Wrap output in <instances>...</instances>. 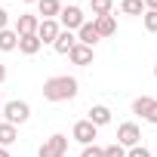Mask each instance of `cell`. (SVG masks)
I'll return each instance as SVG.
<instances>
[{
  "instance_id": "cell-5",
  "label": "cell",
  "mask_w": 157,
  "mask_h": 157,
  "mask_svg": "<svg viewBox=\"0 0 157 157\" xmlns=\"http://www.w3.org/2000/svg\"><path fill=\"white\" fill-rule=\"evenodd\" d=\"M74 142H80V145H96V136H99V126H93L90 120H77L74 129H71Z\"/></svg>"
},
{
  "instance_id": "cell-25",
  "label": "cell",
  "mask_w": 157,
  "mask_h": 157,
  "mask_svg": "<svg viewBox=\"0 0 157 157\" xmlns=\"http://www.w3.org/2000/svg\"><path fill=\"white\" fill-rule=\"evenodd\" d=\"M145 120H148V123H154V126H157V99H154V102H151V108H148V111H145Z\"/></svg>"
},
{
  "instance_id": "cell-1",
  "label": "cell",
  "mask_w": 157,
  "mask_h": 157,
  "mask_svg": "<svg viewBox=\"0 0 157 157\" xmlns=\"http://www.w3.org/2000/svg\"><path fill=\"white\" fill-rule=\"evenodd\" d=\"M74 96H77V77L59 74V77H49L43 83V99L46 102H71Z\"/></svg>"
},
{
  "instance_id": "cell-21",
  "label": "cell",
  "mask_w": 157,
  "mask_h": 157,
  "mask_svg": "<svg viewBox=\"0 0 157 157\" xmlns=\"http://www.w3.org/2000/svg\"><path fill=\"white\" fill-rule=\"evenodd\" d=\"M142 25H145V31L157 34V13H154V10H145V13H142Z\"/></svg>"
},
{
  "instance_id": "cell-7",
  "label": "cell",
  "mask_w": 157,
  "mask_h": 157,
  "mask_svg": "<svg viewBox=\"0 0 157 157\" xmlns=\"http://www.w3.org/2000/svg\"><path fill=\"white\" fill-rule=\"evenodd\" d=\"M59 22L56 19H40V25H37V40L40 43H56V37H59Z\"/></svg>"
},
{
  "instance_id": "cell-27",
  "label": "cell",
  "mask_w": 157,
  "mask_h": 157,
  "mask_svg": "<svg viewBox=\"0 0 157 157\" xmlns=\"http://www.w3.org/2000/svg\"><path fill=\"white\" fill-rule=\"evenodd\" d=\"M142 3H145V10H154L157 13V0H142Z\"/></svg>"
},
{
  "instance_id": "cell-13",
  "label": "cell",
  "mask_w": 157,
  "mask_h": 157,
  "mask_svg": "<svg viewBox=\"0 0 157 157\" xmlns=\"http://www.w3.org/2000/svg\"><path fill=\"white\" fill-rule=\"evenodd\" d=\"M93 25H96L99 37H111V34H117V19H114V13H111V16H99V19H93Z\"/></svg>"
},
{
  "instance_id": "cell-30",
  "label": "cell",
  "mask_w": 157,
  "mask_h": 157,
  "mask_svg": "<svg viewBox=\"0 0 157 157\" xmlns=\"http://www.w3.org/2000/svg\"><path fill=\"white\" fill-rule=\"evenodd\" d=\"M22 3H37V0H22Z\"/></svg>"
},
{
  "instance_id": "cell-6",
  "label": "cell",
  "mask_w": 157,
  "mask_h": 157,
  "mask_svg": "<svg viewBox=\"0 0 157 157\" xmlns=\"http://www.w3.org/2000/svg\"><path fill=\"white\" fill-rule=\"evenodd\" d=\"M139 139H142V129H139L136 123H120V126H117V145H123V148H136Z\"/></svg>"
},
{
  "instance_id": "cell-23",
  "label": "cell",
  "mask_w": 157,
  "mask_h": 157,
  "mask_svg": "<svg viewBox=\"0 0 157 157\" xmlns=\"http://www.w3.org/2000/svg\"><path fill=\"white\" fill-rule=\"evenodd\" d=\"M80 157H102V148H99V145H83Z\"/></svg>"
},
{
  "instance_id": "cell-3",
  "label": "cell",
  "mask_w": 157,
  "mask_h": 157,
  "mask_svg": "<svg viewBox=\"0 0 157 157\" xmlns=\"http://www.w3.org/2000/svg\"><path fill=\"white\" fill-rule=\"evenodd\" d=\"M59 28L62 31H77L83 22H86V16H83V10L80 6H62V13H59Z\"/></svg>"
},
{
  "instance_id": "cell-11",
  "label": "cell",
  "mask_w": 157,
  "mask_h": 157,
  "mask_svg": "<svg viewBox=\"0 0 157 157\" xmlns=\"http://www.w3.org/2000/svg\"><path fill=\"white\" fill-rule=\"evenodd\" d=\"M74 43H77V34H74V31H59V37H56L52 49H56L59 56H68V52L74 49Z\"/></svg>"
},
{
  "instance_id": "cell-20",
  "label": "cell",
  "mask_w": 157,
  "mask_h": 157,
  "mask_svg": "<svg viewBox=\"0 0 157 157\" xmlns=\"http://www.w3.org/2000/svg\"><path fill=\"white\" fill-rule=\"evenodd\" d=\"M151 102H154L151 96H139V99L132 102V114H139V117H145V111L151 108Z\"/></svg>"
},
{
  "instance_id": "cell-28",
  "label": "cell",
  "mask_w": 157,
  "mask_h": 157,
  "mask_svg": "<svg viewBox=\"0 0 157 157\" xmlns=\"http://www.w3.org/2000/svg\"><path fill=\"white\" fill-rule=\"evenodd\" d=\"M3 80H6V65L0 62V83H3Z\"/></svg>"
},
{
  "instance_id": "cell-29",
  "label": "cell",
  "mask_w": 157,
  "mask_h": 157,
  "mask_svg": "<svg viewBox=\"0 0 157 157\" xmlns=\"http://www.w3.org/2000/svg\"><path fill=\"white\" fill-rule=\"evenodd\" d=\"M0 157H13V154H10V151H6V148H0Z\"/></svg>"
},
{
  "instance_id": "cell-8",
  "label": "cell",
  "mask_w": 157,
  "mask_h": 157,
  "mask_svg": "<svg viewBox=\"0 0 157 157\" xmlns=\"http://www.w3.org/2000/svg\"><path fill=\"white\" fill-rule=\"evenodd\" d=\"M37 25H40V19H37V16L22 13V16L16 19V28H13V31H16L19 37H22V34H37Z\"/></svg>"
},
{
  "instance_id": "cell-9",
  "label": "cell",
  "mask_w": 157,
  "mask_h": 157,
  "mask_svg": "<svg viewBox=\"0 0 157 157\" xmlns=\"http://www.w3.org/2000/svg\"><path fill=\"white\" fill-rule=\"evenodd\" d=\"M68 59H71L74 65L86 68V65H93V46H83V43H74V49L68 52Z\"/></svg>"
},
{
  "instance_id": "cell-2",
  "label": "cell",
  "mask_w": 157,
  "mask_h": 157,
  "mask_svg": "<svg viewBox=\"0 0 157 157\" xmlns=\"http://www.w3.org/2000/svg\"><path fill=\"white\" fill-rule=\"evenodd\" d=\"M3 117H6V123L22 126V123H28V117H31V105H28V102L13 99V102H6V105H3Z\"/></svg>"
},
{
  "instance_id": "cell-4",
  "label": "cell",
  "mask_w": 157,
  "mask_h": 157,
  "mask_svg": "<svg viewBox=\"0 0 157 157\" xmlns=\"http://www.w3.org/2000/svg\"><path fill=\"white\" fill-rule=\"evenodd\" d=\"M65 151H68V136L56 132V136H49V139L40 145L37 157H65Z\"/></svg>"
},
{
  "instance_id": "cell-19",
  "label": "cell",
  "mask_w": 157,
  "mask_h": 157,
  "mask_svg": "<svg viewBox=\"0 0 157 157\" xmlns=\"http://www.w3.org/2000/svg\"><path fill=\"white\" fill-rule=\"evenodd\" d=\"M120 13L123 16H142L145 3H142V0H120Z\"/></svg>"
},
{
  "instance_id": "cell-10",
  "label": "cell",
  "mask_w": 157,
  "mask_h": 157,
  "mask_svg": "<svg viewBox=\"0 0 157 157\" xmlns=\"http://www.w3.org/2000/svg\"><path fill=\"white\" fill-rule=\"evenodd\" d=\"M102 37H99V31H96V25L93 22H83L80 28H77V43H83V46H96Z\"/></svg>"
},
{
  "instance_id": "cell-17",
  "label": "cell",
  "mask_w": 157,
  "mask_h": 157,
  "mask_svg": "<svg viewBox=\"0 0 157 157\" xmlns=\"http://www.w3.org/2000/svg\"><path fill=\"white\" fill-rule=\"evenodd\" d=\"M13 49H19V34L13 28H3L0 31V52H13Z\"/></svg>"
},
{
  "instance_id": "cell-31",
  "label": "cell",
  "mask_w": 157,
  "mask_h": 157,
  "mask_svg": "<svg viewBox=\"0 0 157 157\" xmlns=\"http://www.w3.org/2000/svg\"><path fill=\"white\" fill-rule=\"evenodd\" d=\"M154 77H157V65H154Z\"/></svg>"
},
{
  "instance_id": "cell-16",
  "label": "cell",
  "mask_w": 157,
  "mask_h": 157,
  "mask_svg": "<svg viewBox=\"0 0 157 157\" xmlns=\"http://www.w3.org/2000/svg\"><path fill=\"white\" fill-rule=\"evenodd\" d=\"M19 142V129L13 126V123H0V148H10V145H16Z\"/></svg>"
},
{
  "instance_id": "cell-24",
  "label": "cell",
  "mask_w": 157,
  "mask_h": 157,
  "mask_svg": "<svg viewBox=\"0 0 157 157\" xmlns=\"http://www.w3.org/2000/svg\"><path fill=\"white\" fill-rule=\"evenodd\" d=\"M126 157H151V151H148L145 145H136V148H129V151H126Z\"/></svg>"
},
{
  "instance_id": "cell-22",
  "label": "cell",
  "mask_w": 157,
  "mask_h": 157,
  "mask_svg": "<svg viewBox=\"0 0 157 157\" xmlns=\"http://www.w3.org/2000/svg\"><path fill=\"white\" fill-rule=\"evenodd\" d=\"M102 157H126V148L123 145H108V148H102Z\"/></svg>"
},
{
  "instance_id": "cell-14",
  "label": "cell",
  "mask_w": 157,
  "mask_h": 157,
  "mask_svg": "<svg viewBox=\"0 0 157 157\" xmlns=\"http://www.w3.org/2000/svg\"><path fill=\"white\" fill-rule=\"evenodd\" d=\"M62 3L59 0H37V19H59Z\"/></svg>"
},
{
  "instance_id": "cell-12",
  "label": "cell",
  "mask_w": 157,
  "mask_h": 157,
  "mask_svg": "<svg viewBox=\"0 0 157 157\" xmlns=\"http://www.w3.org/2000/svg\"><path fill=\"white\" fill-rule=\"evenodd\" d=\"M86 114H90L86 120H90L93 126H108V123H111V108H108V105H93Z\"/></svg>"
},
{
  "instance_id": "cell-18",
  "label": "cell",
  "mask_w": 157,
  "mask_h": 157,
  "mask_svg": "<svg viewBox=\"0 0 157 157\" xmlns=\"http://www.w3.org/2000/svg\"><path fill=\"white\" fill-rule=\"evenodd\" d=\"M90 10H93V19H99V16H111L114 0H90Z\"/></svg>"
},
{
  "instance_id": "cell-15",
  "label": "cell",
  "mask_w": 157,
  "mask_h": 157,
  "mask_svg": "<svg viewBox=\"0 0 157 157\" xmlns=\"http://www.w3.org/2000/svg\"><path fill=\"white\" fill-rule=\"evenodd\" d=\"M40 40H37V34H22L19 37V52H25V56H37L40 52Z\"/></svg>"
},
{
  "instance_id": "cell-26",
  "label": "cell",
  "mask_w": 157,
  "mask_h": 157,
  "mask_svg": "<svg viewBox=\"0 0 157 157\" xmlns=\"http://www.w3.org/2000/svg\"><path fill=\"white\" fill-rule=\"evenodd\" d=\"M6 25H10V13H6V10H3V6H0V31H3V28H6Z\"/></svg>"
}]
</instances>
